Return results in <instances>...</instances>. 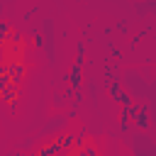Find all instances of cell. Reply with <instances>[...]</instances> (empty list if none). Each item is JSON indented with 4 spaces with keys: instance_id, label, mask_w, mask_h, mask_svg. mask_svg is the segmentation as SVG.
I'll use <instances>...</instances> for the list:
<instances>
[{
    "instance_id": "6da1fadb",
    "label": "cell",
    "mask_w": 156,
    "mask_h": 156,
    "mask_svg": "<svg viewBox=\"0 0 156 156\" xmlns=\"http://www.w3.org/2000/svg\"><path fill=\"white\" fill-rule=\"evenodd\" d=\"M83 63H85V58H78V56H76V61H73V66H71V73H68V85H71V88H80Z\"/></svg>"
},
{
    "instance_id": "7a4b0ae2",
    "label": "cell",
    "mask_w": 156,
    "mask_h": 156,
    "mask_svg": "<svg viewBox=\"0 0 156 156\" xmlns=\"http://www.w3.org/2000/svg\"><path fill=\"white\" fill-rule=\"evenodd\" d=\"M7 76H10V83L17 85V83L24 78V63H22V61H10V63H7Z\"/></svg>"
},
{
    "instance_id": "3957f363",
    "label": "cell",
    "mask_w": 156,
    "mask_h": 156,
    "mask_svg": "<svg viewBox=\"0 0 156 156\" xmlns=\"http://www.w3.org/2000/svg\"><path fill=\"white\" fill-rule=\"evenodd\" d=\"M134 124H136V129H141V132H146L149 127H151V115H149V110L146 107H139L136 112H134Z\"/></svg>"
},
{
    "instance_id": "277c9868",
    "label": "cell",
    "mask_w": 156,
    "mask_h": 156,
    "mask_svg": "<svg viewBox=\"0 0 156 156\" xmlns=\"http://www.w3.org/2000/svg\"><path fill=\"white\" fill-rule=\"evenodd\" d=\"M58 151H61V136H58L56 141H51V144H46V146H41L37 156H56Z\"/></svg>"
},
{
    "instance_id": "5b68a950",
    "label": "cell",
    "mask_w": 156,
    "mask_h": 156,
    "mask_svg": "<svg viewBox=\"0 0 156 156\" xmlns=\"http://www.w3.org/2000/svg\"><path fill=\"white\" fill-rule=\"evenodd\" d=\"M0 95H2V102H7V105H15V100H17L20 90H17V85H10V88H7V90H2Z\"/></svg>"
},
{
    "instance_id": "8992f818",
    "label": "cell",
    "mask_w": 156,
    "mask_h": 156,
    "mask_svg": "<svg viewBox=\"0 0 156 156\" xmlns=\"http://www.w3.org/2000/svg\"><path fill=\"white\" fill-rule=\"evenodd\" d=\"M122 90H124V88H122V83H119V80H110V98H112V100H117Z\"/></svg>"
},
{
    "instance_id": "52a82bcc",
    "label": "cell",
    "mask_w": 156,
    "mask_h": 156,
    "mask_svg": "<svg viewBox=\"0 0 156 156\" xmlns=\"http://www.w3.org/2000/svg\"><path fill=\"white\" fill-rule=\"evenodd\" d=\"M73 139H76V134H63L61 136V151H68L73 146Z\"/></svg>"
},
{
    "instance_id": "ba28073f",
    "label": "cell",
    "mask_w": 156,
    "mask_h": 156,
    "mask_svg": "<svg viewBox=\"0 0 156 156\" xmlns=\"http://www.w3.org/2000/svg\"><path fill=\"white\" fill-rule=\"evenodd\" d=\"M115 102H119V105H122V107H127V105H132V102H134V100H132V95H129V93H127V90H122V93H119V98H117V100H115Z\"/></svg>"
},
{
    "instance_id": "9c48e42d",
    "label": "cell",
    "mask_w": 156,
    "mask_h": 156,
    "mask_svg": "<svg viewBox=\"0 0 156 156\" xmlns=\"http://www.w3.org/2000/svg\"><path fill=\"white\" fill-rule=\"evenodd\" d=\"M10 32H12V27H10V22L7 20H0V37H10Z\"/></svg>"
},
{
    "instance_id": "30bf717a",
    "label": "cell",
    "mask_w": 156,
    "mask_h": 156,
    "mask_svg": "<svg viewBox=\"0 0 156 156\" xmlns=\"http://www.w3.org/2000/svg\"><path fill=\"white\" fill-rule=\"evenodd\" d=\"M78 156H98V149L95 146H83V149H78Z\"/></svg>"
},
{
    "instance_id": "8fae6325",
    "label": "cell",
    "mask_w": 156,
    "mask_h": 156,
    "mask_svg": "<svg viewBox=\"0 0 156 156\" xmlns=\"http://www.w3.org/2000/svg\"><path fill=\"white\" fill-rule=\"evenodd\" d=\"M10 85H12V83H10V76H7V73H0V93L7 90Z\"/></svg>"
},
{
    "instance_id": "7c38bea8",
    "label": "cell",
    "mask_w": 156,
    "mask_h": 156,
    "mask_svg": "<svg viewBox=\"0 0 156 156\" xmlns=\"http://www.w3.org/2000/svg\"><path fill=\"white\" fill-rule=\"evenodd\" d=\"M63 102H66V98H63L61 93H56V95H54V107H63Z\"/></svg>"
},
{
    "instance_id": "4fadbf2b",
    "label": "cell",
    "mask_w": 156,
    "mask_h": 156,
    "mask_svg": "<svg viewBox=\"0 0 156 156\" xmlns=\"http://www.w3.org/2000/svg\"><path fill=\"white\" fill-rule=\"evenodd\" d=\"M129 122H132V119H127V117H119V129H122V132H129Z\"/></svg>"
},
{
    "instance_id": "5bb4252c",
    "label": "cell",
    "mask_w": 156,
    "mask_h": 156,
    "mask_svg": "<svg viewBox=\"0 0 156 156\" xmlns=\"http://www.w3.org/2000/svg\"><path fill=\"white\" fill-rule=\"evenodd\" d=\"M34 46H37V49L44 46V37H41V34H34Z\"/></svg>"
},
{
    "instance_id": "9a60e30c",
    "label": "cell",
    "mask_w": 156,
    "mask_h": 156,
    "mask_svg": "<svg viewBox=\"0 0 156 156\" xmlns=\"http://www.w3.org/2000/svg\"><path fill=\"white\" fill-rule=\"evenodd\" d=\"M105 76H107L110 80H117V78H115V68H112V66H107V68H105Z\"/></svg>"
},
{
    "instance_id": "2e32d148",
    "label": "cell",
    "mask_w": 156,
    "mask_h": 156,
    "mask_svg": "<svg viewBox=\"0 0 156 156\" xmlns=\"http://www.w3.org/2000/svg\"><path fill=\"white\" fill-rule=\"evenodd\" d=\"M10 41H12V44H20V41H22V34H20V32H15V34H12V39H10Z\"/></svg>"
},
{
    "instance_id": "e0dca14e",
    "label": "cell",
    "mask_w": 156,
    "mask_h": 156,
    "mask_svg": "<svg viewBox=\"0 0 156 156\" xmlns=\"http://www.w3.org/2000/svg\"><path fill=\"white\" fill-rule=\"evenodd\" d=\"M5 41H7V39H5V37H0V49L5 46Z\"/></svg>"
},
{
    "instance_id": "ac0fdd59",
    "label": "cell",
    "mask_w": 156,
    "mask_h": 156,
    "mask_svg": "<svg viewBox=\"0 0 156 156\" xmlns=\"http://www.w3.org/2000/svg\"><path fill=\"white\" fill-rule=\"evenodd\" d=\"M27 156H37V154H27Z\"/></svg>"
}]
</instances>
